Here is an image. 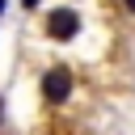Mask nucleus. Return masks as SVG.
Wrapping results in <instances>:
<instances>
[{
    "label": "nucleus",
    "instance_id": "1",
    "mask_svg": "<svg viewBox=\"0 0 135 135\" xmlns=\"http://www.w3.org/2000/svg\"><path fill=\"white\" fill-rule=\"evenodd\" d=\"M38 93H42V101L55 110V105H68L72 101V93H76V76H72V68L68 63H51V68H42V76H38Z\"/></svg>",
    "mask_w": 135,
    "mask_h": 135
},
{
    "label": "nucleus",
    "instance_id": "2",
    "mask_svg": "<svg viewBox=\"0 0 135 135\" xmlns=\"http://www.w3.org/2000/svg\"><path fill=\"white\" fill-rule=\"evenodd\" d=\"M42 34H46L51 42H72V38L80 34V13H76V8H68V4L51 8V13H46V21H42Z\"/></svg>",
    "mask_w": 135,
    "mask_h": 135
},
{
    "label": "nucleus",
    "instance_id": "3",
    "mask_svg": "<svg viewBox=\"0 0 135 135\" xmlns=\"http://www.w3.org/2000/svg\"><path fill=\"white\" fill-rule=\"evenodd\" d=\"M21 4H25V8H38V4H42V0H21Z\"/></svg>",
    "mask_w": 135,
    "mask_h": 135
},
{
    "label": "nucleus",
    "instance_id": "4",
    "mask_svg": "<svg viewBox=\"0 0 135 135\" xmlns=\"http://www.w3.org/2000/svg\"><path fill=\"white\" fill-rule=\"evenodd\" d=\"M122 8H127V13H135V0H122Z\"/></svg>",
    "mask_w": 135,
    "mask_h": 135
},
{
    "label": "nucleus",
    "instance_id": "5",
    "mask_svg": "<svg viewBox=\"0 0 135 135\" xmlns=\"http://www.w3.org/2000/svg\"><path fill=\"white\" fill-rule=\"evenodd\" d=\"M0 131H4V101H0Z\"/></svg>",
    "mask_w": 135,
    "mask_h": 135
},
{
    "label": "nucleus",
    "instance_id": "6",
    "mask_svg": "<svg viewBox=\"0 0 135 135\" xmlns=\"http://www.w3.org/2000/svg\"><path fill=\"white\" fill-rule=\"evenodd\" d=\"M4 8H8V0H0V13H4Z\"/></svg>",
    "mask_w": 135,
    "mask_h": 135
}]
</instances>
